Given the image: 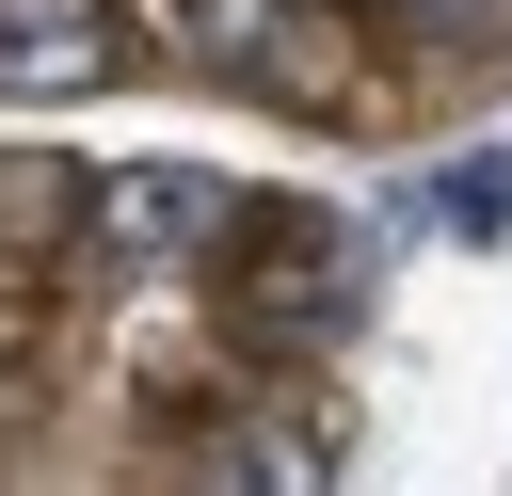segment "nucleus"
<instances>
[{"label":"nucleus","mask_w":512,"mask_h":496,"mask_svg":"<svg viewBox=\"0 0 512 496\" xmlns=\"http://www.w3.org/2000/svg\"><path fill=\"white\" fill-rule=\"evenodd\" d=\"M96 224H112V240H128V256H192V240H224V224H240V208H224V192H208V176H192V160H128V176H112V192H96Z\"/></svg>","instance_id":"obj_2"},{"label":"nucleus","mask_w":512,"mask_h":496,"mask_svg":"<svg viewBox=\"0 0 512 496\" xmlns=\"http://www.w3.org/2000/svg\"><path fill=\"white\" fill-rule=\"evenodd\" d=\"M80 208H96V192H80L64 160H0V240H64Z\"/></svg>","instance_id":"obj_4"},{"label":"nucleus","mask_w":512,"mask_h":496,"mask_svg":"<svg viewBox=\"0 0 512 496\" xmlns=\"http://www.w3.org/2000/svg\"><path fill=\"white\" fill-rule=\"evenodd\" d=\"M128 64L112 0H0V96H96Z\"/></svg>","instance_id":"obj_1"},{"label":"nucleus","mask_w":512,"mask_h":496,"mask_svg":"<svg viewBox=\"0 0 512 496\" xmlns=\"http://www.w3.org/2000/svg\"><path fill=\"white\" fill-rule=\"evenodd\" d=\"M208 48L240 64V80H272V96H320L336 64H320V16L304 0H208Z\"/></svg>","instance_id":"obj_3"}]
</instances>
